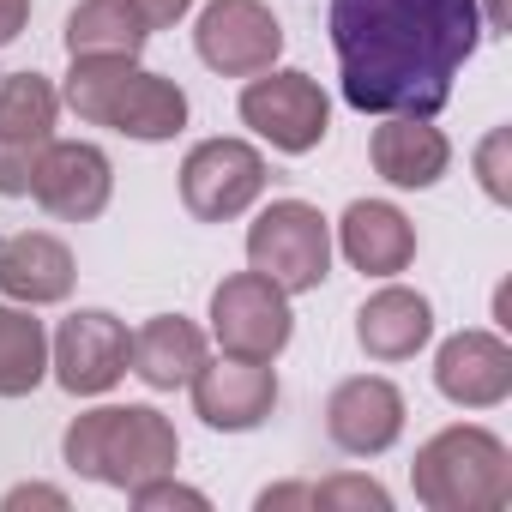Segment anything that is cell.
Here are the masks:
<instances>
[{"label":"cell","mask_w":512,"mask_h":512,"mask_svg":"<svg viewBox=\"0 0 512 512\" xmlns=\"http://www.w3.org/2000/svg\"><path fill=\"white\" fill-rule=\"evenodd\" d=\"M247 272L278 284L290 302L314 296L332 278V223L308 199H272L247 223Z\"/></svg>","instance_id":"obj_5"},{"label":"cell","mask_w":512,"mask_h":512,"mask_svg":"<svg viewBox=\"0 0 512 512\" xmlns=\"http://www.w3.org/2000/svg\"><path fill=\"white\" fill-rule=\"evenodd\" d=\"M506 157H512V133L506 127H488V139L476 145V181H482V193L494 199V205H506L512 199V169H506Z\"/></svg>","instance_id":"obj_25"},{"label":"cell","mask_w":512,"mask_h":512,"mask_svg":"<svg viewBox=\"0 0 512 512\" xmlns=\"http://www.w3.org/2000/svg\"><path fill=\"white\" fill-rule=\"evenodd\" d=\"M31 199L55 223H97L115 199V163L91 139H55L31 175Z\"/></svg>","instance_id":"obj_12"},{"label":"cell","mask_w":512,"mask_h":512,"mask_svg":"<svg viewBox=\"0 0 512 512\" xmlns=\"http://www.w3.org/2000/svg\"><path fill=\"white\" fill-rule=\"evenodd\" d=\"M133 7L145 13V25H151V31H175V25L193 13V0H133Z\"/></svg>","instance_id":"obj_28"},{"label":"cell","mask_w":512,"mask_h":512,"mask_svg":"<svg viewBox=\"0 0 512 512\" xmlns=\"http://www.w3.org/2000/svg\"><path fill=\"white\" fill-rule=\"evenodd\" d=\"M49 380V332L37 308L0 302V398H31Z\"/></svg>","instance_id":"obj_22"},{"label":"cell","mask_w":512,"mask_h":512,"mask_svg":"<svg viewBox=\"0 0 512 512\" xmlns=\"http://www.w3.org/2000/svg\"><path fill=\"white\" fill-rule=\"evenodd\" d=\"M7 512H25V506H49V512H67L73 500H67V488H49V482H19V488H7V500H0Z\"/></svg>","instance_id":"obj_26"},{"label":"cell","mask_w":512,"mask_h":512,"mask_svg":"<svg viewBox=\"0 0 512 512\" xmlns=\"http://www.w3.org/2000/svg\"><path fill=\"white\" fill-rule=\"evenodd\" d=\"M410 488L428 512H506L512 506V452L494 428L452 422L416 446Z\"/></svg>","instance_id":"obj_4"},{"label":"cell","mask_w":512,"mask_h":512,"mask_svg":"<svg viewBox=\"0 0 512 512\" xmlns=\"http://www.w3.org/2000/svg\"><path fill=\"white\" fill-rule=\"evenodd\" d=\"M308 512H392V494L374 476H326V482H314Z\"/></svg>","instance_id":"obj_23"},{"label":"cell","mask_w":512,"mask_h":512,"mask_svg":"<svg viewBox=\"0 0 512 512\" xmlns=\"http://www.w3.org/2000/svg\"><path fill=\"white\" fill-rule=\"evenodd\" d=\"M235 109H241V127H253V139H266L278 157H308L332 133V97L302 67H266V73H253L241 85Z\"/></svg>","instance_id":"obj_6"},{"label":"cell","mask_w":512,"mask_h":512,"mask_svg":"<svg viewBox=\"0 0 512 512\" xmlns=\"http://www.w3.org/2000/svg\"><path fill=\"white\" fill-rule=\"evenodd\" d=\"M272 187V163L247 139H199L181 157V205L193 223H235Z\"/></svg>","instance_id":"obj_7"},{"label":"cell","mask_w":512,"mask_h":512,"mask_svg":"<svg viewBox=\"0 0 512 512\" xmlns=\"http://www.w3.org/2000/svg\"><path fill=\"white\" fill-rule=\"evenodd\" d=\"M193 416L211 434H253L278 410V368L272 362H235V356H205V368L187 380Z\"/></svg>","instance_id":"obj_13"},{"label":"cell","mask_w":512,"mask_h":512,"mask_svg":"<svg viewBox=\"0 0 512 512\" xmlns=\"http://www.w3.org/2000/svg\"><path fill=\"white\" fill-rule=\"evenodd\" d=\"M296 338L290 296L260 272H229L211 290V344L235 362H278Z\"/></svg>","instance_id":"obj_8"},{"label":"cell","mask_w":512,"mask_h":512,"mask_svg":"<svg viewBox=\"0 0 512 512\" xmlns=\"http://www.w3.org/2000/svg\"><path fill=\"white\" fill-rule=\"evenodd\" d=\"M79 284L73 247L49 229H19L0 235V296L19 308H61Z\"/></svg>","instance_id":"obj_17"},{"label":"cell","mask_w":512,"mask_h":512,"mask_svg":"<svg viewBox=\"0 0 512 512\" xmlns=\"http://www.w3.org/2000/svg\"><path fill=\"white\" fill-rule=\"evenodd\" d=\"M368 163H374V175L386 187L428 193L452 169V139L428 115H380V127L368 133Z\"/></svg>","instance_id":"obj_16"},{"label":"cell","mask_w":512,"mask_h":512,"mask_svg":"<svg viewBox=\"0 0 512 512\" xmlns=\"http://www.w3.org/2000/svg\"><path fill=\"white\" fill-rule=\"evenodd\" d=\"M356 344L368 362H410L416 350L434 344V302L410 284H380L362 308H356Z\"/></svg>","instance_id":"obj_19"},{"label":"cell","mask_w":512,"mask_h":512,"mask_svg":"<svg viewBox=\"0 0 512 512\" xmlns=\"http://www.w3.org/2000/svg\"><path fill=\"white\" fill-rule=\"evenodd\" d=\"M127 500H133L139 512H211L205 488L175 482V470H169V476H151V482H139V488H127Z\"/></svg>","instance_id":"obj_24"},{"label":"cell","mask_w":512,"mask_h":512,"mask_svg":"<svg viewBox=\"0 0 512 512\" xmlns=\"http://www.w3.org/2000/svg\"><path fill=\"white\" fill-rule=\"evenodd\" d=\"M260 512H290V506H314V482H278V488H260L253 500Z\"/></svg>","instance_id":"obj_27"},{"label":"cell","mask_w":512,"mask_h":512,"mask_svg":"<svg viewBox=\"0 0 512 512\" xmlns=\"http://www.w3.org/2000/svg\"><path fill=\"white\" fill-rule=\"evenodd\" d=\"M338 253L362 278H398L416 260V223L392 199H350L338 217Z\"/></svg>","instance_id":"obj_18"},{"label":"cell","mask_w":512,"mask_h":512,"mask_svg":"<svg viewBox=\"0 0 512 512\" xmlns=\"http://www.w3.org/2000/svg\"><path fill=\"white\" fill-rule=\"evenodd\" d=\"M193 55L217 79H253V73L278 67L284 25L266 0H205L193 19Z\"/></svg>","instance_id":"obj_10"},{"label":"cell","mask_w":512,"mask_h":512,"mask_svg":"<svg viewBox=\"0 0 512 512\" xmlns=\"http://www.w3.org/2000/svg\"><path fill=\"white\" fill-rule=\"evenodd\" d=\"M61 464L103 488H139L181 464V434L157 404H97L79 410L61 434Z\"/></svg>","instance_id":"obj_2"},{"label":"cell","mask_w":512,"mask_h":512,"mask_svg":"<svg viewBox=\"0 0 512 512\" xmlns=\"http://www.w3.org/2000/svg\"><path fill=\"white\" fill-rule=\"evenodd\" d=\"M157 31L133 0H79L67 13V55L73 61H139Z\"/></svg>","instance_id":"obj_21"},{"label":"cell","mask_w":512,"mask_h":512,"mask_svg":"<svg viewBox=\"0 0 512 512\" xmlns=\"http://www.w3.org/2000/svg\"><path fill=\"white\" fill-rule=\"evenodd\" d=\"M61 121V85L43 73H7L0 79V199H31V175L43 151L55 145Z\"/></svg>","instance_id":"obj_9"},{"label":"cell","mask_w":512,"mask_h":512,"mask_svg":"<svg viewBox=\"0 0 512 512\" xmlns=\"http://www.w3.org/2000/svg\"><path fill=\"white\" fill-rule=\"evenodd\" d=\"M338 91L356 115H440L482 43L476 0H326Z\"/></svg>","instance_id":"obj_1"},{"label":"cell","mask_w":512,"mask_h":512,"mask_svg":"<svg viewBox=\"0 0 512 512\" xmlns=\"http://www.w3.org/2000/svg\"><path fill=\"white\" fill-rule=\"evenodd\" d=\"M404 416L410 404L386 374H350L326 398V440L344 458H380L404 440Z\"/></svg>","instance_id":"obj_14"},{"label":"cell","mask_w":512,"mask_h":512,"mask_svg":"<svg viewBox=\"0 0 512 512\" xmlns=\"http://www.w3.org/2000/svg\"><path fill=\"white\" fill-rule=\"evenodd\" d=\"M434 392L458 410H500L512 398V344L500 332H452L434 350Z\"/></svg>","instance_id":"obj_15"},{"label":"cell","mask_w":512,"mask_h":512,"mask_svg":"<svg viewBox=\"0 0 512 512\" xmlns=\"http://www.w3.org/2000/svg\"><path fill=\"white\" fill-rule=\"evenodd\" d=\"M205 356H211V338L187 314H151L127 344V374H139L151 392H175L205 368Z\"/></svg>","instance_id":"obj_20"},{"label":"cell","mask_w":512,"mask_h":512,"mask_svg":"<svg viewBox=\"0 0 512 512\" xmlns=\"http://www.w3.org/2000/svg\"><path fill=\"white\" fill-rule=\"evenodd\" d=\"M31 25V0H0V49H13Z\"/></svg>","instance_id":"obj_29"},{"label":"cell","mask_w":512,"mask_h":512,"mask_svg":"<svg viewBox=\"0 0 512 512\" xmlns=\"http://www.w3.org/2000/svg\"><path fill=\"white\" fill-rule=\"evenodd\" d=\"M127 344H133V332H127L121 314H109V308H79V314H67L61 332L49 338V374H55V386L73 392V398H103V392H115L121 374H127Z\"/></svg>","instance_id":"obj_11"},{"label":"cell","mask_w":512,"mask_h":512,"mask_svg":"<svg viewBox=\"0 0 512 512\" xmlns=\"http://www.w3.org/2000/svg\"><path fill=\"white\" fill-rule=\"evenodd\" d=\"M61 109L139 145H169L187 133V91L139 61H73L61 79Z\"/></svg>","instance_id":"obj_3"}]
</instances>
